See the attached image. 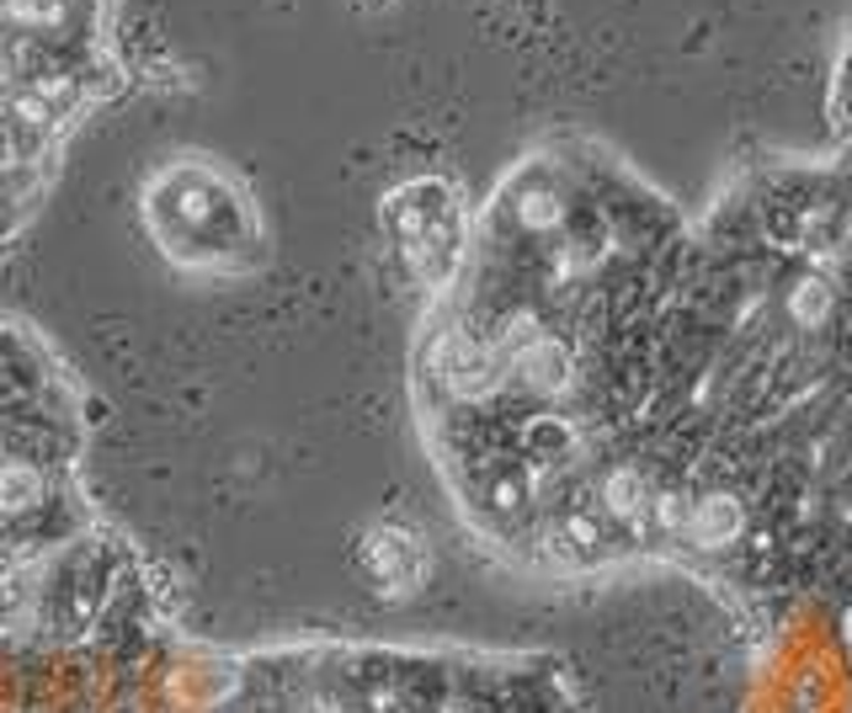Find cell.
Wrapping results in <instances>:
<instances>
[{
  "mask_svg": "<svg viewBox=\"0 0 852 713\" xmlns=\"http://www.w3.org/2000/svg\"><path fill=\"white\" fill-rule=\"evenodd\" d=\"M789 315L799 320V326H821L826 315H831V288H826L821 277H805V283H794L789 294Z\"/></svg>",
  "mask_w": 852,
  "mask_h": 713,
  "instance_id": "obj_5",
  "label": "cell"
},
{
  "mask_svg": "<svg viewBox=\"0 0 852 713\" xmlns=\"http://www.w3.org/2000/svg\"><path fill=\"white\" fill-rule=\"evenodd\" d=\"M603 506H608L613 517L635 522L639 511H650V485L639 479V469H613V475L603 479Z\"/></svg>",
  "mask_w": 852,
  "mask_h": 713,
  "instance_id": "obj_4",
  "label": "cell"
},
{
  "mask_svg": "<svg viewBox=\"0 0 852 713\" xmlns=\"http://www.w3.org/2000/svg\"><path fill=\"white\" fill-rule=\"evenodd\" d=\"M746 528V511L735 496H703V501H688V528L682 533L693 538L699 549H731Z\"/></svg>",
  "mask_w": 852,
  "mask_h": 713,
  "instance_id": "obj_2",
  "label": "cell"
},
{
  "mask_svg": "<svg viewBox=\"0 0 852 713\" xmlns=\"http://www.w3.org/2000/svg\"><path fill=\"white\" fill-rule=\"evenodd\" d=\"M518 213H522V224H528V230H554V224L565 219V203H560L554 192H528Z\"/></svg>",
  "mask_w": 852,
  "mask_h": 713,
  "instance_id": "obj_6",
  "label": "cell"
},
{
  "mask_svg": "<svg viewBox=\"0 0 852 713\" xmlns=\"http://www.w3.org/2000/svg\"><path fill=\"white\" fill-rule=\"evenodd\" d=\"M368 570H373V581L384 586V596H411L422 586L426 575V554L422 543L411 533H400V528H379V533L368 538Z\"/></svg>",
  "mask_w": 852,
  "mask_h": 713,
  "instance_id": "obj_1",
  "label": "cell"
},
{
  "mask_svg": "<svg viewBox=\"0 0 852 713\" xmlns=\"http://www.w3.org/2000/svg\"><path fill=\"white\" fill-rule=\"evenodd\" d=\"M650 511H656V522L671 528V533L688 528V506H682V496H650Z\"/></svg>",
  "mask_w": 852,
  "mask_h": 713,
  "instance_id": "obj_7",
  "label": "cell"
},
{
  "mask_svg": "<svg viewBox=\"0 0 852 713\" xmlns=\"http://www.w3.org/2000/svg\"><path fill=\"white\" fill-rule=\"evenodd\" d=\"M522 373H528V384H533V389L560 394V389L571 384V352H565L554 336H539V341L522 352Z\"/></svg>",
  "mask_w": 852,
  "mask_h": 713,
  "instance_id": "obj_3",
  "label": "cell"
}]
</instances>
